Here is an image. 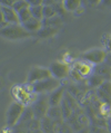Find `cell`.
Segmentation results:
<instances>
[{
  "label": "cell",
  "instance_id": "6da1fadb",
  "mask_svg": "<svg viewBox=\"0 0 111 133\" xmlns=\"http://www.w3.org/2000/svg\"><path fill=\"white\" fill-rule=\"evenodd\" d=\"M96 66L87 61L79 59L72 63L70 66V77L75 82H81V81L88 79L91 75L94 74Z\"/></svg>",
  "mask_w": 111,
  "mask_h": 133
},
{
  "label": "cell",
  "instance_id": "7a4b0ae2",
  "mask_svg": "<svg viewBox=\"0 0 111 133\" xmlns=\"http://www.w3.org/2000/svg\"><path fill=\"white\" fill-rule=\"evenodd\" d=\"M11 94L14 98V102L21 103L25 106H31L32 103L38 97V94H36L32 91L31 85H14L11 90Z\"/></svg>",
  "mask_w": 111,
  "mask_h": 133
},
{
  "label": "cell",
  "instance_id": "3957f363",
  "mask_svg": "<svg viewBox=\"0 0 111 133\" xmlns=\"http://www.w3.org/2000/svg\"><path fill=\"white\" fill-rule=\"evenodd\" d=\"M1 36L9 40H19L25 39L31 36V32L27 31L22 27V25H7L1 28Z\"/></svg>",
  "mask_w": 111,
  "mask_h": 133
},
{
  "label": "cell",
  "instance_id": "277c9868",
  "mask_svg": "<svg viewBox=\"0 0 111 133\" xmlns=\"http://www.w3.org/2000/svg\"><path fill=\"white\" fill-rule=\"evenodd\" d=\"M60 86H61L60 81L56 79L53 77H50V78L43 79L41 82L31 84L32 91L38 95H49L50 93H52L53 91H56Z\"/></svg>",
  "mask_w": 111,
  "mask_h": 133
},
{
  "label": "cell",
  "instance_id": "5b68a950",
  "mask_svg": "<svg viewBox=\"0 0 111 133\" xmlns=\"http://www.w3.org/2000/svg\"><path fill=\"white\" fill-rule=\"evenodd\" d=\"M26 108H27V106H25L23 104H21V103H18V102L11 103L8 110H7V114H6L7 125L11 128V127H14V125H17L19 123Z\"/></svg>",
  "mask_w": 111,
  "mask_h": 133
},
{
  "label": "cell",
  "instance_id": "8992f818",
  "mask_svg": "<svg viewBox=\"0 0 111 133\" xmlns=\"http://www.w3.org/2000/svg\"><path fill=\"white\" fill-rule=\"evenodd\" d=\"M32 112L35 114V117L38 120H42L47 116V113L50 109L48 95H38V97L30 106Z\"/></svg>",
  "mask_w": 111,
  "mask_h": 133
},
{
  "label": "cell",
  "instance_id": "52a82bcc",
  "mask_svg": "<svg viewBox=\"0 0 111 133\" xmlns=\"http://www.w3.org/2000/svg\"><path fill=\"white\" fill-rule=\"evenodd\" d=\"M107 55H108V53L106 51V49L94 48V49L84 51V53L81 55V59L91 63V64H93L94 66H98L100 64L106 63Z\"/></svg>",
  "mask_w": 111,
  "mask_h": 133
},
{
  "label": "cell",
  "instance_id": "ba28073f",
  "mask_svg": "<svg viewBox=\"0 0 111 133\" xmlns=\"http://www.w3.org/2000/svg\"><path fill=\"white\" fill-rule=\"evenodd\" d=\"M49 69L52 77L58 81L65 79L70 75V66L65 62H60V61L52 62L49 66Z\"/></svg>",
  "mask_w": 111,
  "mask_h": 133
},
{
  "label": "cell",
  "instance_id": "9c48e42d",
  "mask_svg": "<svg viewBox=\"0 0 111 133\" xmlns=\"http://www.w3.org/2000/svg\"><path fill=\"white\" fill-rule=\"evenodd\" d=\"M50 77H52V75H51V72L49 68L40 67V66H33L28 74V84L31 85L35 83L41 82L43 79L50 78Z\"/></svg>",
  "mask_w": 111,
  "mask_h": 133
},
{
  "label": "cell",
  "instance_id": "30bf717a",
  "mask_svg": "<svg viewBox=\"0 0 111 133\" xmlns=\"http://www.w3.org/2000/svg\"><path fill=\"white\" fill-rule=\"evenodd\" d=\"M1 23H2V27H6L7 25H19L20 24V19L18 14L16 12L12 7H5L1 6Z\"/></svg>",
  "mask_w": 111,
  "mask_h": 133
},
{
  "label": "cell",
  "instance_id": "8fae6325",
  "mask_svg": "<svg viewBox=\"0 0 111 133\" xmlns=\"http://www.w3.org/2000/svg\"><path fill=\"white\" fill-rule=\"evenodd\" d=\"M97 97L101 102L111 104V81H106L96 90Z\"/></svg>",
  "mask_w": 111,
  "mask_h": 133
},
{
  "label": "cell",
  "instance_id": "7c38bea8",
  "mask_svg": "<svg viewBox=\"0 0 111 133\" xmlns=\"http://www.w3.org/2000/svg\"><path fill=\"white\" fill-rule=\"evenodd\" d=\"M65 94H66V88L62 85L60 87H58L56 91H53L52 93H50L48 95L50 106H60L61 102L65 98Z\"/></svg>",
  "mask_w": 111,
  "mask_h": 133
},
{
  "label": "cell",
  "instance_id": "4fadbf2b",
  "mask_svg": "<svg viewBox=\"0 0 111 133\" xmlns=\"http://www.w3.org/2000/svg\"><path fill=\"white\" fill-rule=\"evenodd\" d=\"M62 121H53L49 117H44L41 120V130L43 133H51L53 131H58V128Z\"/></svg>",
  "mask_w": 111,
  "mask_h": 133
},
{
  "label": "cell",
  "instance_id": "5bb4252c",
  "mask_svg": "<svg viewBox=\"0 0 111 133\" xmlns=\"http://www.w3.org/2000/svg\"><path fill=\"white\" fill-rule=\"evenodd\" d=\"M21 25H22V27L29 32H38L41 30V28H42V20L31 18V19H29L28 21H26V23L21 24Z\"/></svg>",
  "mask_w": 111,
  "mask_h": 133
},
{
  "label": "cell",
  "instance_id": "9a60e30c",
  "mask_svg": "<svg viewBox=\"0 0 111 133\" xmlns=\"http://www.w3.org/2000/svg\"><path fill=\"white\" fill-rule=\"evenodd\" d=\"M33 119H36V117H35V114H33V112H32V109L30 108V106H29V108H26L25 112H23V114H22L21 119L19 121V123H18L17 125H19L20 128H27L28 129L29 123H30Z\"/></svg>",
  "mask_w": 111,
  "mask_h": 133
},
{
  "label": "cell",
  "instance_id": "2e32d148",
  "mask_svg": "<svg viewBox=\"0 0 111 133\" xmlns=\"http://www.w3.org/2000/svg\"><path fill=\"white\" fill-rule=\"evenodd\" d=\"M47 117L53 121H64V114L60 106H50L47 113Z\"/></svg>",
  "mask_w": 111,
  "mask_h": 133
},
{
  "label": "cell",
  "instance_id": "e0dca14e",
  "mask_svg": "<svg viewBox=\"0 0 111 133\" xmlns=\"http://www.w3.org/2000/svg\"><path fill=\"white\" fill-rule=\"evenodd\" d=\"M94 73L101 75L106 81H110V74H111V67L107 64V63H103V64H100L98 66H96L94 68Z\"/></svg>",
  "mask_w": 111,
  "mask_h": 133
},
{
  "label": "cell",
  "instance_id": "ac0fdd59",
  "mask_svg": "<svg viewBox=\"0 0 111 133\" xmlns=\"http://www.w3.org/2000/svg\"><path fill=\"white\" fill-rule=\"evenodd\" d=\"M62 5H64V8L66 11H76V10L81 6V1L80 0H65L62 1Z\"/></svg>",
  "mask_w": 111,
  "mask_h": 133
},
{
  "label": "cell",
  "instance_id": "d6986e66",
  "mask_svg": "<svg viewBox=\"0 0 111 133\" xmlns=\"http://www.w3.org/2000/svg\"><path fill=\"white\" fill-rule=\"evenodd\" d=\"M103 82H106V79L103 78L101 75H99V74H97V73H94L93 75H91V76L88 78V84H89V86L96 87V90H97V88H98Z\"/></svg>",
  "mask_w": 111,
  "mask_h": 133
},
{
  "label": "cell",
  "instance_id": "ffe728a7",
  "mask_svg": "<svg viewBox=\"0 0 111 133\" xmlns=\"http://www.w3.org/2000/svg\"><path fill=\"white\" fill-rule=\"evenodd\" d=\"M58 31V27H42L41 30L37 32V35L41 38H48V37L54 35Z\"/></svg>",
  "mask_w": 111,
  "mask_h": 133
},
{
  "label": "cell",
  "instance_id": "44dd1931",
  "mask_svg": "<svg viewBox=\"0 0 111 133\" xmlns=\"http://www.w3.org/2000/svg\"><path fill=\"white\" fill-rule=\"evenodd\" d=\"M30 11L32 15V18H36L38 20L43 19V5L30 6Z\"/></svg>",
  "mask_w": 111,
  "mask_h": 133
},
{
  "label": "cell",
  "instance_id": "7402d4cb",
  "mask_svg": "<svg viewBox=\"0 0 111 133\" xmlns=\"http://www.w3.org/2000/svg\"><path fill=\"white\" fill-rule=\"evenodd\" d=\"M57 10L53 6H43V19H49L57 16Z\"/></svg>",
  "mask_w": 111,
  "mask_h": 133
},
{
  "label": "cell",
  "instance_id": "603a6c76",
  "mask_svg": "<svg viewBox=\"0 0 111 133\" xmlns=\"http://www.w3.org/2000/svg\"><path fill=\"white\" fill-rule=\"evenodd\" d=\"M30 5H29V1L28 0H16L12 6V8L16 10V12H20L21 10H23L26 8H29Z\"/></svg>",
  "mask_w": 111,
  "mask_h": 133
},
{
  "label": "cell",
  "instance_id": "cb8c5ba5",
  "mask_svg": "<svg viewBox=\"0 0 111 133\" xmlns=\"http://www.w3.org/2000/svg\"><path fill=\"white\" fill-rule=\"evenodd\" d=\"M61 23V19L58 16L49 19H42V27H57Z\"/></svg>",
  "mask_w": 111,
  "mask_h": 133
},
{
  "label": "cell",
  "instance_id": "d4e9b609",
  "mask_svg": "<svg viewBox=\"0 0 111 133\" xmlns=\"http://www.w3.org/2000/svg\"><path fill=\"white\" fill-rule=\"evenodd\" d=\"M18 16H19V19H20V24H23V23H26V21H28L29 19H31L32 15H31V11H30V7L21 10L20 12H18Z\"/></svg>",
  "mask_w": 111,
  "mask_h": 133
},
{
  "label": "cell",
  "instance_id": "484cf974",
  "mask_svg": "<svg viewBox=\"0 0 111 133\" xmlns=\"http://www.w3.org/2000/svg\"><path fill=\"white\" fill-rule=\"evenodd\" d=\"M58 131H59V133H73V129L70 124L62 121L58 128Z\"/></svg>",
  "mask_w": 111,
  "mask_h": 133
},
{
  "label": "cell",
  "instance_id": "4316f807",
  "mask_svg": "<svg viewBox=\"0 0 111 133\" xmlns=\"http://www.w3.org/2000/svg\"><path fill=\"white\" fill-rule=\"evenodd\" d=\"M14 1L16 0H11V1H9V0H1L0 3H1V6H5V7H12Z\"/></svg>",
  "mask_w": 111,
  "mask_h": 133
},
{
  "label": "cell",
  "instance_id": "83f0119b",
  "mask_svg": "<svg viewBox=\"0 0 111 133\" xmlns=\"http://www.w3.org/2000/svg\"><path fill=\"white\" fill-rule=\"evenodd\" d=\"M29 5L30 6H39V5H43L42 0H28Z\"/></svg>",
  "mask_w": 111,
  "mask_h": 133
},
{
  "label": "cell",
  "instance_id": "f1b7e54d",
  "mask_svg": "<svg viewBox=\"0 0 111 133\" xmlns=\"http://www.w3.org/2000/svg\"><path fill=\"white\" fill-rule=\"evenodd\" d=\"M107 130L109 133H111V115L107 119Z\"/></svg>",
  "mask_w": 111,
  "mask_h": 133
},
{
  "label": "cell",
  "instance_id": "f546056e",
  "mask_svg": "<svg viewBox=\"0 0 111 133\" xmlns=\"http://www.w3.org/2000/svg\"><path fill=\"white\" fill-rule=\"evenodd\" d=\"M106 63L108 64L110 67H111V53H108V55H107V59H106Z\"/></svg>",
  "mask_w": 111,
  "mask_h": 133
},
{
  "label": "cell",
  "instance_id": "4dcf8cb0",
  "mask_svg": "<svg viewBox=\"0 0 111 133\" xmlns=\"http://www.w3.org/2000/svg\"><path fill=\"white\" fill-rule=\"evenodd\" d=\"M76 133H91V132H90V129H89V128H84V129H82V130L78 131Z\"/></svg>",
  "mask_w": 111,
  "mask_h": 133
},
{
  "label": "cell",
  "instance_id": "1f68e13d",
  "mask_svg": "<svg viewBox=\"0 0 111 133\" xmlns=\"http://www.w3.org/2000/svg\"><path fill=\"white\" fill-rule=\"evenodd\" d=\"M30 133H43V131L41 129H38V130H35V131H31Z\"/></svg>",
  "mask_w": 111,
  "mask_h": 133
},
{
  "label": "cell",
  "instance_id": "d6a6232c",
  "mask_svg": "<svg viewBox=\"0 0 111 133\" xmlns=\"http://www.w3.org/2000/svg\"><path fill=\"white\" fill-rule=\"evenodd\" d=\"M51 133H59V131H53V132H51Z\"/></svg>",
  "mask_w": 111,
  "mask_h": 133
},
{
  "label": "cell",
  "instance_id": "836d02e7",
  "mask_svg": "<svg viewBox=\"0 0 111 133\" xmlns=\"http://www.w3.org/2000/svg\"><path fill=\"white\" fill-rule=\"evenodd\" d=\"M110 81H111V74H110Z\"/></svg>",
  "mask_w": 111,
  "mask_h": 133
}]
</instances>
